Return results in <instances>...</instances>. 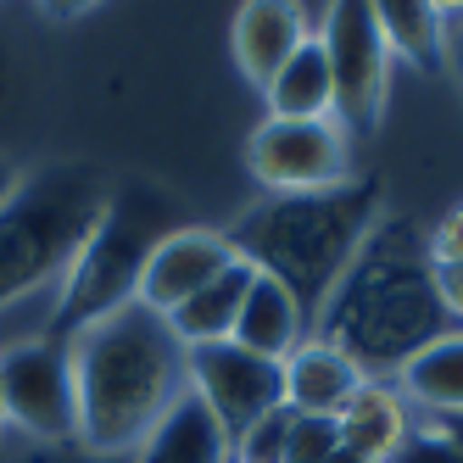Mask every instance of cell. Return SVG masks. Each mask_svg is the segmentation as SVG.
Listing matches in <instances>:
<instances>
[{
  "label": "cell",
  "instance_id": "obj_1",
  "mask_svg": "<svg viewBox=\"0 0 463 463\" xmlns=\"http://www.w3.org/2000/svg\"><path fill=\"white\" fill-rule=\"evenodd\" d=\"M61 341L73 369V441L95 458H128L190 391V352L168 318L140 302L90 318Z\"/></svg>",
  "mask_w": 463,
  "mask_h": 463
},
{
  "label": "cell",
  "instance_id": "obj_2",
  "mask_svg": "<svg viewBox=\"0 0 463 463\" xmlns=\"http://www.w3.org/2000/svg\"><path fill=\"white\" fill-rule=\"evenodd\" d=\"M441 329L452 324L436 302V269L424 257V235H413L408 218L380 213L352 269L313 313V335L341 346L369 380H391Z\"/></svg>",
  "mask_w": 463,
  "mask_h": 463
},
{
  "label": "cell",
  "instance_id": "obj_3",
  "mask_svg": "<svg viewBox=\"0 0 463 463\" xmlns=\"http://www.w3.org/2000/svg\"><path fill=\"white\" fill-rule=\"evenodd\" d=\"M374 223H380V184L352 179L318 195H262L229 229V241L257 274L279 279L313 318L324 307V296L352 269V257L369 241Z\"/></svg>",
  "mask_w": 463,
  "mask_h": 463
},
{
  "label": "cell",
  "instance_id": "obj_4",
  "mask_svg": "<svg viewBox=\"0 0 463 463\" xmlns=\"http://www.w3.org/2000/svg\"><path fill=\"white\" fill-rule=\"evenodd\" d=\"M107 195V174L90 162H51L17 179V190L0 202V313H17L28 302H45L56 313V290L90 229L101 223Z\"/></svg>",
  "mask_w": 463,
  "mask_h": 463
},
{
  "label": "cell",
  "instance_id": "obj_5",
  "mask_svg": "<svg viewBox=\"0 0 463 463\" xmlns=\"http://www.w3.org/2000/svg\"><path fill=\"white\" fill-rule=\"evenodd\" d=\"M168 229H179V218H174V202L156 184H135V179L112 184L101 223L90 229L84 251L73 257L68 279L56 290V313H51L56 329L51 335H73L79 324L107 318V313L135 302L140 269H146L151 246L168 235Z\"/></svg>",
  "mask_w": 463,
  "mask_h": 463
},
{
  "label": "cell",
  "instance_id": "obj_6",
  "mask_svg": "<svg viewBox=\"0 0 463 463\" xmlns=\"http://www.w3.org/2000/svg\"><path fill=\"white\" fill-rule=\"evenodd\" d=\"M0 413L6 436L28 447H68L73 441V369L61 335H28L0 346Z\"/></svg>",
  "mask_w": 463,
  "mask_h": 463
},
{
  "label": "cell",
  "instance_id": "obj_7",
  "mask_svg": "<svg viewBox=\"0 0 463 463\" xmlns=\"http://www.w3.org/2000/svg\"><path fill=\"white\" fill-rule=\"evenodd\" d=\"M246 174L262 184V195H318L357 179L352 135L335 118L318 123H285L262 118L246 140Z\"/></svg>",
  "mask_w": 463,
  "mask_h": 463
},
{
  "label": "cell",
  "instance_id": "obj_8",
  "mask_svg": "<svg viewBox=\"0 0 463 463\" xmlns=\"http://www.w3.org/2000/svg\"><path fill=\"white\" fill-rule=\"evenodd\" d=\"M318 45L329 56V79H335V123L346 135H369L385 112L391 95V51L380 40L374 6H357V0H341V6H324L318 23Z\"/></svg>",
  "mask_w": 463,
  "mask_h": 463
},
{
  "label": "cell",
  "instance_id": "obj_9",
  "mask_svg": "<svg viewBox=\"0 0 463 463\" xmlns=\"http://www.w3.org/2000/svg\"><path fill=\"white\" fill-rule=\"evenodd\" d=\"M190 396L218 419L223 436L235 441L246 424H257L262 413H274L285 402V380H279V363L257 357L235 341H218V346L190 352Z\"/></svg>",
  "mask_w": 463,
  "mask_h": 463
},
{
  "label": "cell",
  "instance_id": "obj_10",
  "mask_svg": "<svg viewBox=\"0 0 463 463\" xmlns=\"http://www.w3.org/2000/svg\"><path fill=\"white\" fill-rule=\"evenodd\" d=\"M235 257H241V251H235V241H229V229L179 223V229H168V235L151 246L146 269H140V285H135V302L168 318V313L184 307L202 285H213Z\"/></svg>",
  "mask_w": 463,
  "mask_h": 463
},
{
  "label": "cell",
  "instance_id": "obj_11",
  "mask_svg": "<svg viewBox=\"0 0 463 463\" xmlns=\"http://www.w3.org/2000/svg\"><path fill=\"white\" fill-rule=\"evenodd\" d=\"M324 6H285V0H251V6L235 12V28H229V51H235V68L246 84L269 90L274 73L302 51V40L318 34Z\"/></svg>",
  "mask_w": 463,
  "mask_h": 463
},
{
  "label": "cell",
  "instance_id": "obj_12",
  "mask_svg": "<svg viewBox=\"0 0 463 463\" xmlns=\"http://www.w3.org/2000/svg\"><path fill=\"white\" fill-rule=\"evenodd\" d=\"M335 430H341V447L363 463H391L413 441L419 430V413L408 408V396L396 391V380H363L352 391V402L335 413Z\"/></svg>",
  "mask_w": 463,
  "mask_h": 463
},
{
  "label": "cell",
  "instance_id": "obj_13",
  "mask_svg": "<svg viewBox=\"0 0 463 463\" xmlns=\"http://www.w3.org/2000/svg\"><path fill=\"white\" fill-rule=\"evenodd\" d=\"M279 380H285V408H290V413L335 419V413L352 402V391L369 380V374H363L341 346H329L324 335H307L302 346L279 363Z\"/></svg>",
  "mask_w": 463,
  "mask_h": 463
},
{
  "label": "cell",
  "instance_id": "obj_14",
  "mask_svg": "<svg viewBox=\"0 0 463 463\" xmlns=\"http://www.w3.org/2000/svg\"><path fill=\"white\" fill-rule=\"evenodd\" d=\"M307 335H313L307 307L296 302L279 279L251 274V290H246V302H241V318H235V335H229V341L257 352V357H269V363H285Z\"/></svg>",
  "mask_w": 463,
  "mask_h": 463
},
{
  "label": "cell",
  "instance_id": "obj_15",
  "mask_svg": "<svg viewBox=\"0 0 463 463\" xmlns=\"http://www.w3.org/2000/svg\"><path fill=\"white\" fill-rule=\"evenodd\" d=\"M391 380L419 419H458L463 413V329H441L436 341H424Z\"/></svg>",
  "mask_w": 463,
  "mask_h": 463
},
{
  "label": "cell",
  "instance_id": "obj_16",
  "mask_svg": "<svg viewBox=\"0 0 463 463\" xmlns=\"http://www.w3.org/2000/svg\"><path fill=\"white\" fill-rule=\"evenodd\" d=\"M128 463H235L229 436L218 430V419L184 391L179 402L156 419V430L128 452Z\"/></svg>",
  "mask_w": 463,
  "mask_h": 463
},
{
  "label": "cell",
  "instance_id": "obj_17",
  "mask_svg": "<svg viewBox=\"0 0 463 463\" xmlns=\"http://www.w3.org/2000/svg\"><path fill=\"white\" fill-rule=\"evenodd\" d=\"M251 274H257L251 262L235 257L213 285H202L184 307L168 313V329L179 335L184 352H195V346H218V341L235 335V318H241V302H246V290H251Z\"/></svg>",
  "mask_w": 463,
  "mask_h": 463
},
{
  "label": "cell",
  "instance_id": "obj_18",
  "mask_svg": "<svg viewBox=\"0 0 463 463\" xmlns=\"http://www.w3.org/2000/svg\"><path fill=\"white\" fill-rule=\"evenodd\" d=\"M269 101V118H285V123H318V118H335V79H329V56L313 40H302L285 68L274 73V84L262 90Z\"/></svg>",
  "mask_w": 463,
  "mask_h": 463
},
{
  "label": "cell",
  "instance_id": "obj_19",
  "mask_svg": "<svg viewBox=\"0 0 463 463\" xmlns=\"http://www.w3.org/2000/svg\"><path fill=\"white\" fill-rule=\"evenodd\" d=\"M374 23H380V40H385L391 61H413V68L436 73L447 61V51H452L436 0H380Z\"/></svg>",
  "mask_w": 463,
  "mask_h": 463
},
{
  "label": "cell",
  "instance_id": "obj_20",
  "mask_svg": "<svg viewBox=\"0 0 463 463\" xmlns=\"http://www.w3.org/2000/svg\"><path fill=\"white\" fill-rule=\"evenodd\" d=\"M290 424L296 413L279 402L274 413H262L257 424H246L235 441H229V452H235V463H285V441H290Z\"/></svg>",
  "mask_w": 463,
  "mask_h": 463
},
{
  "label": "cell",
  "instance_id": "obj_21",
  "mask_svg": "<svg viewBox=\"0 0 463 463\" xmlns=\"http://www.w3.org/2000/svg\"><path fill=\"white\" fill-rule=\"evenodd\" d=\"M335 452H341L335 419H307V413H296L290 441H285V463H329Z\"/></svg>",
  "mask_w": 463,
  "mask_h": 463
},
{
  "label": "cell",
  "instance_id": "obj_22",
  "mask_svg": "<svg viewBox=\"0 0 463 463\" xmlns=\"http://www.w3.org/2000/svg\"><path fill=\"white\" fill-rule=\"evenodd\" d=\"M424 257L430 269H463V202H452L424 235Z\"/></svg>",
  "mask_w": 463,
  "mask_h": 463
},
{
  "label": "cell",
  "instance_id": "obj_23",
  "mask_svg": "<svg viewBox=\"0 0 463 463\" xmlns=\"http://www.w3.org/2000/svg\"><path fill=\"white\" fill-rule=\"evenodd\" d=\"M391 463H463V458H458V452H452L441 436H430V430L419 424V430H413V441H408L402 452H396Z\"/></svg>",
  "mask_w": 463,
  "mask_h": 463
},
{
  "label": "cell",
  "instance_id": "obj_24",
  "mask_svg": "<svg viewBox=\"0 0 463 463\" xmlns=\"http://www.w3.org/2000/svg\"><path fill=\"white\" fill-rule=\"evenodd\" d=\"M436 302L452 329H463V269H436Z\"/></svg>",
  "mask_w": 463,
  "mask_h": 463
},
{
  "label": "cell",
  "instance_id": "obj_25",
  "mask_svg": "<svg viewBox=\"0 0 463 463\" xmlns=\"http://www.w3.org/2000/svg\"><path fill=\"white\" fill-rule=\"evenodd\" d=\"M23 463H128V458H95L79 441H68V447H28Z\"/></svg>",
  "mask_w": 463,
  "mask_h": 463
},
{
  "label": "cell",
  "instance_id": "obj_26",
  "mask_svg": "<svg viewBox=\"0 0 463 463\" xmlns=\"http://www.w3.org/2000/svg\"><path fill=\"white\" fill-rule=\"evenodd\" d=\"M419 424L430 430V436H441V441L463 458V413H458V419H419Z\"/></svg>",
  "mask_w": 463,
  "mask_h": 463
},
{
  "label": "cell",
  "instance_id": "obj_27",
  "mask_svg": "<svg viewBox=\"0 0 463 463\" xmlns=\"http://www.w3.org/2000/svg\"><path fill=\"white\" fill-rule=\"evenodd\" d=\"M6 90H12V45L0 40V107H6Z\"/></svg>",
  "mask_w": 463,
  "mask_h": 463
},
{
  "label": "cell",
  "instance_id": "obj_28",
  "mask_svg": "<svg viewBox=\"0 0 463 463\" xmlns=\"http://www.w3.org/2000/svg\"><path fill=\"white\" fill-rule=\"evenodd\" d=\"M17 179H23V174L12 168V162H6V156H0V202H6V195L17 190Z\"/></svg>",
  "mask_w": 463,
  "mask_h": 463
},
{
  "label": "cell",
  "instance_id": "obj_29",
  "mask_svg": "<svg viewBox=\"0 0 463 463\" xmlns=\"http://www.w3.org/2000/svg\"><path fill=\"white\" fill-rule=\"evenodd\" d=\"M329 463H363V458H352V452L341 447V452H335V458H329Z\"/></svg>",
  "mask_w": 463,
  "mask_h": 463
}]
</instances>
